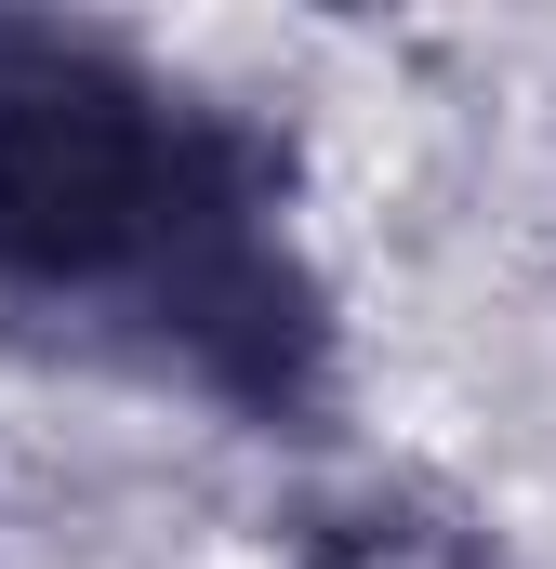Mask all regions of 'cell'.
<instances>
[{
    "mask_svg": "<svg viewBox=\"0 0 556 569\" xmlns=\"http://www.w3.org/2000/svg\"><path fill=\"white\" fill-rule=\"evenodd\" d=\"M0 318L266 437L331 411V291L278 133L80 13H0Z\"/></svg>",
    "mask_w": 556,
    "mask_h": 569,
    "instance_id": "1",
    "label": "cell"
},
{
    "mask_svg": "<svg viewBox=\"0 0 556 569\" xmlns=\"http://www.w3.org/2000/svg\"><path fill=\"white\" fill-rule=\"evenodd\" d=\"M305 569H517L490 530H464V517H424V503H385V517H345V530H318V557Z\"/></svg>",
    "mask_w": 556,
    "mask_h": 569,
    "instance_id": "2",
    "label": "cell"
}]
</instances>
